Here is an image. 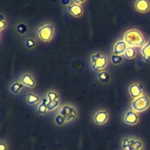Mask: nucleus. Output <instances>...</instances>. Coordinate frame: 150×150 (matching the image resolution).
Masks as SVG:
<instances>
[{
    "instance_id": "obj_13",
    "label": "nucleus",
    "mask_w": 150,
    "mask_h": 150,
    "mask_svg": "<svg viewBox=\"0 0 150 150\" xmlns=\"http://www.w3.org/2000/svg\"><path fill=\"white\" fill-rule=\"evenodd\" d=\"M21 82L23 86L26 87L33 88L35 86V81L32 76L29 74H24L21 79Z\"/></svg>"
},
{
    "instance_id": "obj_14",
    "label": "nucleus",
    "mask_w": 150,
    "mask_h": 150,
    "mask_svg": "<svg viewBox=\"0 0 150 150\" xmlns=\"http://www.w3.org/2000/svg\"><path fill=\"white\" fill-rule=\"evenodd\" d=\"M142 55L145 62L150 61V39L147 43L142 48Z\"/></svg>"
},
{
    "instance_id": "obj_28",
    "label": "nucleus",
    "mask_w": 150,
    "mask_h": 150,
    "mask_svg": "<svg viewBox=\"0 0 150 150\" xmlns=\"http://www.w3.org/2000/svg\"><path fill=\"white\" fill-rule=\"evenodd\" d=\"M69 2H70V0H62V4H64V5L69 4Z\"/></svg>"
},
{
    "instance_id": "obj_6",
    "label": "nucleus",
    "mask_w": 150,
    "mask_h": 150,
    "mask_svg": "<svg viewBox=\"0 0 150 150\" xmlns=\"http://www.w3.org/2000/svg\"><path fill=\"white\" fill-rule=\"evenodd\" d=\"M142 146V142L139 141L126 139L123 142V148H127L128 150H140Z\"/></svg>"
},
{
    "instance_id": "obj_29",
    "label": "nucleus",
    "mask_w": 150,
    "mask_h": 150,
    "mask_svg": "<svg viewBox=\"0 0 150 150\" xmlns=\"http://www.w3.org/2000/svg\"><path fill=\"white\" fill-rule=\"evenodd\" d=\"M0 148H1V150H6V146L3 144L0 145Z\"/></svg>"
},
{
    "instance_id": "obj_17",
    "label": "nucleus",
    "mask_w": 150,
    "mask_h": 150,
    "mask_svg": "<svg viewBox=\"0 0 150 150\" xmlns=\"http://www.w3.org/2000/svg\"><path fill=\"white\" fill-rule=\"evenodd\" d=\"M23 86V85L22 84V83H18V82H15V83H13V84L10 86V90L12 93L16 95V94H18L21 90Z\"/></svg>"
},
{
    "instance_id": "obj_16",
    "label": "nucleus",
    "mask_w": 150,
    "mask_h": 150,
    "mask_svg": "<svg viewBox=\"0 0 150 150\" xmlns=\"http://www.w3.org/2000/svg\"><path fill=\"white\" fill-rule=\"evenodd\" d=\"M40 100L39 97L37 96V95H33L32 93H29L26 96V103L27 104H29V105H33L35 104L38 103Z\"/></svg>"
},
{
    "instance_id": "obj_5",
    "label": "nucleus",
    "mask_w": 150,
    "mask_h": 150,
    "mask_svg": "<svg viewBox=\"0 0 150 150\" xmlns=\"http://www.w3.org/2000/svg\"><path fill=\"white\" fill-rule=\"evenodd\" d=\"M60 115L62 116L66 122H70L76 117V112L74 108L69 105H64L60 110Z\"/></svg>"
},
{
    "instance_id": "obj_25",
    "label": "nucleus",
    "mask_w": 150,
    "mask_h": 150,
    "mask_svg": "<svg viewBox=\"0 0 150 150\" xmlns=\"http://www.w3.org/2000/svg\"><path fill=\"white\" fill-rule=\"evenodd\" d=\"M26 46L27 48H32L35 45V42L33 39H27L26 41Z\"/></svg>"
},
{
    "instance_id": "obj_26",
    "label": "nucleus",
    "mask_w": 150,
    "mask_h": 150,
    "mask_svg": "<svg viewBox=\"0 0 150 150\" xmlns=\"http://www.w3.org/2000/svg\"><path fill=\"white\" fill-rule=\"evenodd\" d=\"M0 17H1V20H0V28H1V30H2V29L7 26V23H6L5 21L4 20L3 15H0Z\"/></svg>"
},
{
    "instance_id": "obj_4",
    "label": "nucleus",
    "mask_w": 150,
    "mask_h": 150,
    "mask_svg": "<svg viewBox=\"0 0 150 150\" xmlns=\"http://www.w3.org/2000/svg\"><path fill=\"white\" fill-rule=\"evenodd\" d=\"M38 36L43 42H48L54 36V27L49 24L41 26L38 29Z\"/></svg>"
},
{
    "instance_id": "obj_12",
    "label": "nucleus",
    "mask_w": 150,
    "mask_h": 150,
    "mask_svg": "<svg viewBox=\"0 0 150 150\" xmlns=\"http://www.w3.org/2000/svg\"><path fill=\"white\" fill-rule=\"evenodd\" d=\"M127 48V44L124 40H120L116 42L114 46V53L116 55L123 54Z\"/></svg>"
},
{
    "instance_id": "obj_27",
    "label": "nucleus",
    "mask_w": 150,
    "mask_h": 150,
    "mask_svg": "<svg viewBox=\"0 0 150 150\" xmlns=\"http://www.w3.org/2000/svg\"><path fill=\"white\" fill-rule=\"evenodd\" d=\"M73 1H74L75 3H76V4H81V3H83V1H85V0H73Z\"/></svg>"
},
{
    "instance_id": "obj_1",
    "label": "nucleus",
    "mask_w": 150,
    "mask_h": 150,
    "mask_svg": "<svg viewBox=\"0 0 150 150\" xmlns=\"http://www.w3.org/2000/svg\"><path fill=\"white\" fill-rule=\"evenodd\" d=\"M124 41L130 47H142L144 44V38L136 29H131L124 35Z\"/></svg>"
},
{
    "instance_id": "obj_23",
    "label": "nucleus",
    "mask_w": 150,
    "mask_h": 150,
    "mask_svg": "<svg viewBox=\"0 0 150 150\" xmlns=\"http://www.w3.org/2000/svg\"><path fill=\"white\" fill-rule=\"evenodd\" d=\"M65 122L66 121L64 119V117H63L62 115H60V114H59V115H57V117H55V122L57 125L59 126L63 125L65 123Z\"/></svg>"
},
{
    "instance_id": "obj_22",
    "label": "nucleus",
    "mask_w": 150,
    "mask_h": 150,
    "mask_svg": "<svg viewBox=\"0 0 150 150\" xmlns=\"http://www.w3.org/2000/svg\"><path fill=\"white\" fill-rule=\"evenodd\" d=\"M111 62L114 64H118L120 63H121L122 62L123 59L121 56L120 55H116V54H114L111 57Z\"/></svg>"
},
{
    "instance_id": "obj_11",
    "label": "nucleus",
    "mask_w": 150,
    "mask_h": 150,
    "mask_svg": "<svg viewBox=\"0 0 150 150\" xmlns=\"http://www.w3.org/2000/svg\"><path fill=\"white\" fill-rule=\"evenodd\" d=\"M142 85L140 84H133L129 87V94L130 96L134 99L141 97L142 94Z\"/></svg>"
},
{
    "instance_id": "obj_8",
    "label": "nucleus",
    "mask_w": 150,
    "mask_h": 150,
    "mask_svg": "<svg viewBox=\"0 0 150 150\" xmlns=\"http://www.w3.org/2000/svg\"><path fill=\"white\" fill-rule=\"evenodd\" d=\"M108 114L105 111H100L94 117V122L98 125H103L108 121Z\"/></svg>"
},
{
    "instance_id": "obj_18",
    "label": "nucleus",
    "mask_w": 150,
    "mask_h": 150,
    "mask_svg": "<svg viewBox=\"0 0 150 150\" xmlns=\"http://www.w3.org/2000/svg\"><path fill=\"white\" fill-rule=\"evenodd\" d=\"M124 56L127 59H133L136 56V51L133 47H127L125 52L124 53Z\"/></svg>"
},
{
    "instance_id": "obj_10",
    "label": "nucleus",
    "mask_w": 150,
    "mask_h": 150,
    "mask_svg": "<svg viewBox=\"0 0 150 150\" xmlns=\"http://www.w3.org/2000/svg\"><path fill=\"white\" fill-rule=\"evenodd\" d=\"M67 11L74 17H79L83 13V9L80 4L74 3L67 7Z\"/></svg>"
},
{
    "instance_id": "obj_20",
    "label": "nucleus",
    "mask_w": 150,
    "mask_h": 150,
    "mask_svg": "<svg viewBox=\"0 0 150 150\" xmlns=\"http://www.w3.org/2000/svg\"><path fill=\"white\" fill-rule=\"evenodd\" d=\"M58 95L55 92H49L47 93V99L48 103H54L58 100Z\"/></svg>"
},
{
    "instance_id": "obj_15",
    "label": "nucleus",
    "mask_w": 150,
    "mask_h": 150,
    "mask_svg": "<svg viewBox=\"0 0 150 150\" xmlns=\"http://www.w3.org/2000/svg\"><path fill=\"white\" fill-rule=\"evenodd\" d=\"M48 103V100L47 98H42V103L38 107V114H41V115H45L47 114V111H48V107H47Z\"/></svg>"
},
{
    "instance_id": "obj_21",
    "label": "nucleus",
    "mask_w": 150,
    "mask_h": 150,
    "mask_svg": "<svg viewBox=\"0 0 150 150\" xmlns=\"http://www.w3.org/2000/svg\"><path fill=\"white\" fill-rule=\"evenodd\" d=\"M16 30H17L18 33L21 34V35H23L27 31V26L24 23H19L17 26H16Z\"/></svg>"
},
{
    "instance_id": "obj_19",
    "label": "nucleus",
    "mask_w": 150,
    "mask_h": 150,
    "mask_svg": "<svg viewBox=\"0 0 150 150\" xmlns=\"http://www.w3.org/2000/svg\"><path fill=\"white\" fill-rule=\"evenodd\" d=\"M98 79L100 81L103 82V83H108L110 80V76L107 72H100L98 74Z\"/></svg>"
},
{
    "instance_id": "obj_7",
    "label": "nucleus",
    "mask_w": 150,
    "mask_h": 150,
    "mask_svg": "<svg viewBox=\"0 0 150 150\" xmlns=\"http://www.w3.org/2000/svg\"><path fill=\"white\" fill-rule=\"evenodd\" d=\"M135 8L140 13H146L150 9V4L148 0H137L135 3Z\"/></svg>"
},
{
    "instance_id": "obj_9",
    "label": "nucleus",
    "mask_w": 150,
    "mask_h": 150,
    "mask_svg": "<svg viewBox=\"0 0 150 150\" xmlns=\"http://www.w3.org/2000/svg\"><path fill=\"white\" fill-rule=\"evenodd\" d=\"M139 117L137 114L133 111H129L126 113L125 116L124 121L126 124L130 125H134L137 123Z\"/></svg>"
},
{
    "instance_id": "obj_2",
    "label": "nucleus",
    "mask_w": 150,
    "mask_h": 150,
    "mask_svg": "<svg viewBox=\"0 0 150 150\" xmlns=\"http://www.w3.org/2000/svg\"><path fill=\"white\" fill-rule=\"evenodd\" d=\"M150 105V100L146 96H141L136 98L132 103V108L133 111L142 112L149 108Z\"/></svg>"
},
{
    "instance_id": "obj_3",
    "label": "nucleus",
    "mask_w": 150,
    "mask_h": 150,
    "mask_svg": "<svg viewBox=\"0 0 150 150\" xmlns=\"http://www.w3.org/2000/svg\"><path fill=\"white\" fill-rule=\"evenodd\" d=\"M91 61L92 63V69L95 71L103 70L107 65V58L100 54H94L91 57Z\"/></svg>"
},
{
    "instance_id": "obj_24",
    "label": "nucleus",
    "mask_w": 150,
    "mask_h": 150,
    "mask_svg": "<svg viewBox=\"0 0 150 150\" xmlns=\"http://www.w3.org/2000/svg\"><path fill=\"white\" fill-rule=\"evenodd\" d=\"M59 105V100L55 101V102L54 103H48V105H47V107H48V111H53V110L56 109V108L58 107Z\"/></svg>"
}]
</instances>
